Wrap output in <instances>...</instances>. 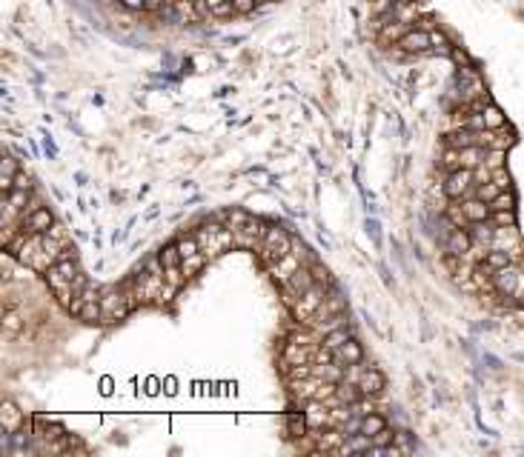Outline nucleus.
Wrapping results in <instances>:
<instances>
[{
	"label": "nucleus",
	"instance_id": "nucleus-1",
	"mask_svg": "<svg viewBox=\"0 0 524 457\" xmlns=\"http://www.w3.org/2000/svg\"><path fill=\"white\" fill-rule=\"evenodd\" d=\"M198 246L206 257H218V254H224L229 246H235V232L229 226H215V223H206L201 226L198 232Z\"/></svg>",
	"mask_w": 524,
	"mask_h": 457
},
{
	"label": "nucleus",
	"instance_id": "nucleus-2",
	"mask_svg": "<svg viewBox=\"0 0 524 457\" xmlns=\"http://www.w3.org/2000/svg\"><path fill=\"white\" fill-rule=\"evenodd\" d=\"M292 237L284 232L281 226H266V232H264V237H261V257H264V263L266 266H273L275 260H281V257H287L290 252H292Z\"/></svg>",
	"mask_w": 524,
	"mask_h": 457
},
{
	"label": "nucleus",
	"instance_id": "nucleus-3",
	"mask_svg": "<svg viewBox=\"0 0 524 457\" xmlns=\"http://www.w3.org/2000/svg\"><path fill=\"white\" fill-rule=\"evenodd\" d=\"M164 286H166L164 274H158V272H140V274L135 277V283H132V303H140V306L161 303Z\"/></svg>",
	"mask_w": 524,
	"mask_h": 457
},
{
	"label": "nucleus",
	"instance_id": "nucleus-4",
	"mask_svg": "<svg viewBox=\"0 0 524 457\" xmlns=\"http://www.w3.org/2000/svg\"><path fill=\"white\" fill-rule=\"evenodd\" d=\"M132 295H126V291L121 289H109L101 295V309H103V320L101 323H115V320H123L126 315H129V309H132Z\"/></svg>",
	"mask_w": 524,
	"mask_h": 457
},
{
	"label": "nucleus",
	"instance_id": "nucleus-5",
	"mask_svg": "<svg viewBox=\"0 0 524 457\" xmlns=\"http://www.w3.org/2000/svg\"><path fill=\"white\" fill-rule=\"evenodd\" d=\"M324 286L321 283H315V286H310L304 295H301L290 309H292V315L298 317V320H312L315 315L321 312V306H324Z\"/></svg>",
	"mask_w": 524,
	"mask_h": 457
},
{
	"label": "nucleus",
	"instance_id": "nucleus-6",
	"mask_svg": "<svg viewBox=\"0 0 524 457\" xmlns=\"http://www.w3.org/2000/svg\"><path fill=\"white\" fill-rule=\"evenodd\" d=\"M315 283H319V280H315V274L310 272V269H304V266H301L292 277H290V280L287 283H284L281 286V291H284V303H287V306H292L301 295H304V291L310 289V286H315Z\"/></svg>",
	"mask_w": 524,
	"mask_h": 457
},
{
	"label": "nucleus",
	"instance_id": "nucleus-7",
	"mask_svg": "<svg viewBox=\"0 0 524 457\" xmlns=\"http://www.w3.org/2000/svg\"><path fill=\"white\" fill-rule=\"evenodd\" d=\"M473 177H475V169H456L447 174V181H444V194H447L450 200H462L464 194L470 192L473 186Z\"/></svg>",
	"mask_w": 524,
	"mask_h": 457
},
{
	"label": "nucleus",
	"instance_id": "nucleus-8",
	"mask_svg": "<svg viewBox=\"0 0 524 457\" xmlns=\"http://www.w3.org/2000/svg\"><path fill=\"white\" fill-rule=\"evenodd\" d=\"M521 280H524V274L519 272L516 263L493 272V286L501 291V295H507V298H516V295H519V291H521Z\"/></svg>",
	"mask_w": 524,
	"mask_h": 457
},
{
	"label": "nucleus",
	"instance_id": "nucleus-9",
	"mask_svg": "<svg viewBox=\"0 0 524 457\" xmlns=\"http://www.w3.org/2000/svg\"><path fill=\"white\" fill-rule=\"evenodd\" d=\"M301 257H304V249H295V246H292V252H290L287 257H281V260H275V263L269 266V272H273V277H275L278 286H284V283H287L290 277L301 269Z\"/></svg>",
	"mask_w": 524,
	"mask_h": 457
},
{
	"label": "nucleus",
	"instance_id": "nucleus-10",
	"mask_svg": "<svg viewBox=\"0 0 524 457\" xmlns=\"http://www.w3.org/2000/svg\"><path fill=\"white\" fill-rule=\"evenodd\" d=\"M470 246H473V235L467 232L464 226H453L447 240H444V252L456 254V257H464L470 252Z\"/></svg>",
	"mask_w": 524,
	"mask_h": 457
},
{
	"label": "nucleus",
	"instance_id": "nucleus-11",
	"mask_svg": "<svg viewBox=\"0 0 524 457\" xmlns=\"http://www.w3.org/2000/svg\"><path fill=\"white\" fill-rule=\"evenodd\" d=\"M399 49L407 55H416V52H427V49H433V38L427 29H410L407 35L399 40Z\"/></svg>",
	"mask_w": 524,
	"mask_h": 457
},
{
	"label": "nucleus",
	"instance_id": "nucleus-12",
	"mask_svg": "<svg viewBox=\"0 0 524 457\" xmlns=\"http://www.w3.org/2000/svg\"><path fill=\"white\" fill-rule=\"evenodd\" d=\"M332 361H336L338 366H361V361H364V349H361V343H355L353 337L349 340H344L341 346L332 352Z\"/></svg>",
	"mask_w": 524,
	"mask_h": 457
},
{
	"label": "nucleus",
	"instance_id": "nucleus-13",
	"mask_svg": "<svg viewBox=\"0 0 524 457\" xmlns=\"http://www.w3.org/2000/svg\"><path fill=\"white\" fill-rule=\"evenodd\" d=\"M355 386L361 389L364 397H370V395H378V391L387 386V380H384V374H381L378 369H361L355 374Z\"/></svg>",
	"mask_w": 524,
	"mask_h": 457
},
{
	"label": "nucleus",
	"instance_id": "nucleus-14",
	"mask_svg": "<svg viewBox=\"0 0 524 457\" xmlns=\"http://www.w3.org/2000/svg\"><path fill=\"white\" fill-rule=\"evenodd\" d=\"M310 343H298V340H290L287 346H284V354H281V361L287 369H295V366H304L310 361Z\"/></svg>",
	"mask_w": 524,
	"mask_h": 457
},
{
	"label": "nucleus",
	"instance_id": "nucleus-15",
	"mask_svg": "<svg viewBox=\"0 0 524 457\" xmlns=\"http://www.w3.org/2000/svg\"><path fill=\"white\" fill-rule=\"evenodd\" d=\"M23 226L29 228V232H40V235H46L49 228L55 226V218H52V211L49 209H43V206H35L29 211V215L23 218Z\"/></svg>",
	"mask_w": 524,
	"mask_h": 457
},
{
	"label": "nucleus",
	"instance_id": "nucleus-16",
	"mask_svg": "<svg viewBox=\"0 0 524 457\" xmlns=\"http://www.w3.org/2000/svg\"><path fill=\"white\" fill-rule=\"evenodd\" d=\"M69 312L77 315L81 320H86V323H98V320H103L101 300H84V298H75L72 306H69Z\"/></svg>",
	"mask_w": 524,
	"mask_h": 457
},
{
	"label": "nucleus",
	"instance_id": "nucleus-17",
	"mask_svg": "<svg viewBox=\"0 0 524 457\" xmlns=\"http://www.w3.org/2000/svg\"><path fill=\"white\" fill-rule=\"evenodd\" d=\"M0 423H3L6 434H18L21 426H23V412L12 400H3V403H0Z\"/></svg>",
	"mask_w": 524,
	"mask_h": 457
},
{
	"label": "nucleus",
	"instance_id": "nucleus-18",
	"mask_svg": "<svg viewBox=\"0 0 524 457\" xmlns=\"http://www.w3.org/2000/svg\"><path fill=\"white\" fill-rule=\"evenodd\" d=\"M462 209H464V215H467V223H484V220H490V215H493V209H490V203H487V200H482V198L462 203Z\"/></svg>",
	"mask_w": 524,
	"mask_h": 457
},
{
	"label": "nucleus",
	"instance_id": "nucleus-19",
	"mask_svg": "<svg viewBox=\"0 0 524 457\" xmlns=\"http://www.w3.org/2000/svg\"><path fill=\"white\" fill-rule=\"evenodd\" d=\"M510 263H513V254H510V252H504V249H487L482 266L490 272V277H493V272H499V269H504V266H510Z\"/></svg>",
	"mask_w": 524,
	"mask_h": 457
},
{
	"label": "nucleus",
	"instance_id": "nucleus-20",
	"mask_svg": "<svg viewBox=\"0 0 524 457\" xmlns=\"http://www.w3.org/2000/svg\"><path fill=\"white\" fill-rule=\"evenodd\" d=\"M487 149L484 146H467V149H458V160H462V169H479L484 163Z\"/></svg>",
	"mask_w": 524,
	"mask_h": 457
},
{
	"label": "nucleus",
	"instance_id": "nucleus-21",
	"mask_svg": "<svg viewBox=\"0 0 524 457\" xmlns=\"http://www.w3.org/2000/svg\"><path fill=\"white\" fill-rule=\"evenodd\" d=\"M203 6H206V18H218V21L229 18V14L235 12L232 0H203Z\"/></svg>",
	"mask_w": 524,
	"mask_h": 457
},
{
	"label": "nucleus",
	"instance_id": "nucleus-22",
	"mask_svg": "<svg viewBox=\"0 0 524 457\" xmlns=\"http://www.w3.org/2000/svg\"><path fill=\"white\" fill-rule=\"evenodd\" d=\"M14 177H18V163H14V157H3V166H0V189H3V194L14 189Z\"/></svg>",
	"mask_w": 524,
	"mask_h": 457
},
{
	"label": "nucleus",
	"instance_id": "nucleus-23",
	"mask_svg": "<svg viewBox=\"0 0 524 457\" xmlns=\"http://www.w3.org/2000/svg\"><path fill=\"white\" fill-rule=\"evenodd\" d=\"M381 429H387V420L381 417V415H364L361 420H358V432L361 434H367V437H373V434H378Z\"/></svg>",
	"mask_w": 524,
	"mask_h": 457
},
{
	"label": "nucleus",
	"instance_id": "nucleus-24",
	"mask_svg": "<svg viewBox=\"0 0 524 457\" xmlns=\"http://www.w3.org/2000/svg\"><path fill=\"white\" fill-rule=\"evenodd\" d=\"M287 432H290V437H304L307 432H310V423H307V415L304 412H290L287 415Z\"/></svg>",
	"mask_w": 524,
	"mask_h": 457
},
{
	"label": "nucleus",
	"instance_id": "nucleus-25",
	"mask_svg": "<svg viewBox=\"0 0 524 457\" xmlns=\"http://www.w3.org/2000/svg\"><path fill=\"white\" fill-rule=\"evenodd\" d=\"M203 263H206V254H203V252H198V254H192V257H184V260H181L184 277H195V274L203 269Z\"/></svg>",
	"mask_w": 524,
	"mask_h": 457
},
{
	"label": "nucleus",
	"instance_id": "nucleus-26",
	"mask_svg": "<svg viewBox=\"0 0 524 457\" xmlns=\"http://www.w3.org/2000/svg\"><path fill=\"white\" fill-rule=\"evenodd\" d=\"M482 114H484V129H504V114L493 106V103H487L484 109H482Z\"/></svg>",
	"mask_w": 524,
	"mask_h": 457
},
{
	"label": "nucleus",
	"instance_id": "nucleus-27",
	"mask_svg": "<svg viewBox=\"0 0 524 457\" xmlns=\"http://www.w3.org/2000/svg\"><path fill=\"white\" fill-rule=\"evenodd\" d=\"M249 220H252V215H249V211H244V209H232V211H227V215H224V223L232 228V232L244 228Z\"/></svg>",
	"mask_w": 524,
	"mask_h": 457
},
{
	"label": "nucleus",
	"instance_id": "nucleus-28",
	"mask_svg": "<svg viewBox=\"0 0 524 457\" xmlns=\"http://www.w3.org/2000/svg\"><path fill=\"white\" fill-rule=\"evenodd\" d=\"M195 9H198V6H192V0H178V3H175V12H178L181 23H195L198 14H201V12H195Z\"/></svg>",
	"mask_w": 524,
	"mask_h": 457
},
{
	"label": "nucleus",
	"instance_id": "nucleus-29",
	"mask_svg": "<svg viewBox=\"0 0 524 457\" xmlns=\"http://www.w3.org/2000/svg\"><path fill=\"white\" fill-rule=\"evenodd\" d=\"M181 249H178V243L175 246H164V252H161V263H164V269H181Z\"/></svg>",
	"mask_w": 524,
	"mask_h": 457
},
{
	"label": "nucleus",
	"instance_id": "nucleus-30",
	"mask_svg": "<svg viewBox=\"0 0 524 457\" xmlns=\"http://www.w3.org/2000/svg\"><path fill=\"white\" fill-rule=\"evenodd\" d=\"M501 192H504V189H501V186L493 181V177H490V181H484V183L479 186V198H482V200H487V203H493V200L499 198Z\"/></svg>",
	"mask_w": 524,
	"mask_h": 457
},
{
	"label": "nucleus",
	"instance_id": "nucleus-31",
	"mask_svg": "<svg viewBox=\"0 0 524 457\" xmlns=\"http://www.w3.org/2000/svg\"><path fill=\"white\" fill-rule=\"evenodd\" d=\"M178 249H181V257H192V254H198V252H201L198 237H195V235H184V237L178 240Z\"/></svg>",
	"mask_w": 524,
	"mask_h": 457
},
{
	"label": "nucleus",
	"instance_id": "nucleus-32",
	"mask_svg": "<svg viewBox=\"0 0 524 457\" xmlns=\"http://www.w3.org/2000/svg\"><path fill=\"white\" fill-rule=\"evenodd\" d=\"M344 340H349V332H347V329H332V332L324 337V346H327L329 352H336Z\"/></svg>",
	"mask_w": 524,
	"mask_h": 457
},
{
	"label": "nucleus",
	"instance_id": "nucleus-33",
	"mask_svg": "<svg viewBox=\"0 0 524 457\" xmlns=\"http://www.w3.org/2000/svg\"><path fill=\"white\" fill-rule=\"evenodd\" d=\"M407 23H392V26H384V31H381V38H384V40H401L404 35H407Z\"/></svg>",
	"mask_w": 524,
	"mask_h": 457
},
{
	"label": "nucleus",
	"instance_id": "nucleus-34",
	"mask_svg": "<svg viewBox=\"0 0 524 457\" xmlns=\"http://www.w3.org/2000/svg\"><path fill=\"white\" fill-rule=\"evenodd\" d=\"M392 443H395V434H392L390 429H381L378 434H373V449H378V452H381V449H390Z\"/></svg>",
	"mask_w": 524,
	"mask_h": 457
},
{
	"label": "nucleus",
	"instance_id": "nucleus-35",
	"mask_svg": "<svg viewBox=\"0 0 524 457\" xmlns=\"http://www.w3.org/2000/svg\"><path fill=\"white\" fill-rule=\"evenodd\" d=\"M490 220H493L496 226H513L516 223V211L513 209H499L490 215Z\"/></svg>",
	"mask_w": 524,
	"mask_h": 457
},
{
	"label": "nucleus",
	"instance_id": "nucleus-36",
	"mask_svg": "<svg viewBox=\"0 0 524 457\" xmlns=\"http://www.w3.org/2000/svg\"><path fill=\"white\" fill-rule=\"evenodd\" d=\"M21 317L18 315H14V309H6V315H3V329H6V335H14V332H18L21 329Z\"/></svg>",
	"mask_w": 524,
	"mask_h": 457
},
{
	"label": "nucleus",
	"instance_id": "nucleus-37",
	"mask_svg": "<svg viewBox=\"0 0 524 457\" xmlns=\"http://www.w3.org/2000/svg\"><path fill=\"white\" fill-rule=\"evenodd\" d=\"M513 206H516V200H513V194L507 192V189L499 194V198H496L493 203H490V209H493V211H499V209H513Z\"/></svg>",
	"mask_w": 524,
	"mask_h": 457
},
{
	"label": "nucleus",
	"instance_id": "nucleus-38",
	"mask_svg": "<svg viewBox=\"0 0 524 457\" xmlns=\"http://www.w3.org/2000/svg\"><path fill=\"white\" fill-rule=\"evenodd\" d=\"M447 218L453 220V226H467V215H464V209H462V206H456V203L447 209Z\"/></svg>",
	"mask_w": 524,
	"mask_h": 457
},
{
	"label": "nucleus",
	"instance_id": "nucleus-39",
	"mask_svg": "<svg viewBox=\"0 0 524 457\" xmlns=\"http://www.w3.org/2000/svg\"><path fill=\"white\" fill-rule=\"evenodd\" d=\"M258 0H235V12L238 14H249L252 9H255Z\"/></svg>",
	"mask_w": 524,
	"mask_h": 457
},
{
	"label": "nucleus",
	"instance_id": "nucleus-40",
	"mask_svg": "<svg viewBox=\"0 0 524 457\" xmlns=\"http://www.w3.org/2000/svg\"><path fill=\"white\" fill-rule=\"evenodd\" d=\"M14 189H23V192H32V177L18 172V177H14Z\"/></svg>",
	"mask_w": 524,
	"mask_h": 457
},
{
	"label": "nucleus",
	"instance_id": "nucleus-41",
	"mask_svg": "<svg viewBox=\"0 0 524 457\" xmlns=\"http://www.w3.org/2000/svg\"><path fill=\"white\" fill-rule=\"evenodd\" d=\"M121 3H123L126 9H135V12H140V9H147V0H121Z\"/></svg>",
	"mask_w": 524,
	"mask_h": 457
},
{
	"label": "nucleus",
	"instance_id": "nucleus-42",
	"mask_svg": "<svg viewBox=\"0 0 524 457\" xmlns=\"http://www.w3.org/2000/svg\"><path fill=\"white\" fill-rule=\"evenodd\" d=\"M164 3H166V0H147V9H149V12H161Z\"/></svg>",
	"mask_w": 524,
	"mask_h": 457
},
{
	"label": "nucleus",
	"instance_id": "nucleus-43",
	"mask_svg": "<svg viewBox=\"0 0 524 457\" xmlns=\"http://www.w3.org/2000/svg\"><path fill=\"white\" fill-rule=\"evenodd\" d=\"M258 3H266V0H258Z\"/></svg>",
	"mask_w": 524,
	"mask_h": 457
},
{
	"label": "nucleus",
	"instance_id": "nucleus-44",
	"mask_svg": "<svg viewBox=\"0 0 524 457\" xmlns=\"http://www.w3.org/2000/svg\"><path fill=\"white\" fill-rule=\"evenodd\" d=\"M232 3H235V0H232Z\"/></svg>",
	"mask_w": 524,
	"mask_h": 457
}]
</instances>
